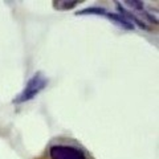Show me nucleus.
<instances>
[{
  "label": "nucleus",
  "mask_w": 159,
  "mask_h": 159,
  "mask_svg": "<svg viewBox=\"0 0 159 159\" xmlns=\"http://www.w3.org/2000/svg\"><path fill=\"white\" fill-rule=\"evenodd\" d=\"M47 84H48L47 77L44 76L43 73H36L33 77L29 78V81L27 82L24 90L19 94V97L15 99V102L21 103V102H25V101H29V99L34 98L40 92L45 89Z\"/></svg>",
  "instance_id": "nucleus-1"
},
{
  "label": "nucleus",
  "mask_w": 159,
  "mask_h": 159,
  "mask_svg": "<svg viewBox=\"0 0 159 159\" xmlns=\"http://www.w3.org/2000/svg\"><path fill=\"white\" fill-rule=\"evenodd\" d=\"M51 159H86V155L78 147L69 145H54L49 148Z\"/></svg>",
  "instance_id": "nucleus-2"
},
{
  "label": "nucleus",
  "mask_w": 159,
  "mask_h": 159,
  "mask_svg": "<svg viewBox=\"0 0 159 159\" xmlns=\"http://www.w3.org/2000/svg\"><path fill=\"white\" fill-rule=\"evenodd\" d=\"M78 4V2H58V3H54L53 6L58 8V9H69V8H73V7H76Z\"/></svg>",
  "instance_id": "nucleus-4"
},
{
  "label": "nucleus",
  "mask_w": 159,
  "mask_h": 159,
  "mask_svg": "<svg viewBox=\"0 0 159 159\" xmlns=\"http://www.w3.org/2000/svg\"><path fill=\"white\" fill-rule=\"evenodd\" d=\"M86 13H92V15H102L107 19H110L111 21L117 23L118 25H121L126 29H133L134 28V24H131L129 20H126L122 15H118V13H113V12H109L106 11L105 8H98V7H90V8H86V9H82L80 11L78 15H86Z\"/></svg>",
  "instance_id": "nucleus-3"
}]
</instances>
